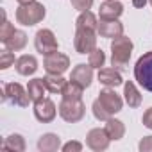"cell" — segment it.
I'll list each match as a JSON object with an SVG mask.
<instances>
[{"instance_id": "cell-1", "label": "cell", "mask_w": 152, "mask_h": 152, "mask_svg": "<svg viewBox=\"0 0 152 152\" xmlns=\"http://www.w3.org/2000/svg\"><path fill=\"white\" fill-rule=\"evenodd\" d=\"M132 48H134V45H132L131 38H127L124 34L115 38L111 41V66L124 72L132 56Z\"/></svg>"}, {"instance_id": "cell-2", "label": "cell", "mask_w": 152, "mask_h": 152, "mask_svg": "<svg viewBox=\"0 0 152 152\" xmlns=\"http://www.w3.org/2000/svg\"><path fill=\"white\" fill-rule=\"evenodd\" d=\"M45 15H47L45 6L41 2H36V0L34 2H29V4H22L15 13L16 22L23 27H32V25L43 22Z\"/></svg>"}, {"instance_id": "cell-3", "label": "cell", "mask_w": 152, "mask_h": 152, "mask_svg": "<svg viewBox=\"0 0 152 152\" xmlns=\"http://www.w3.org/2000/svg\"><path fill=\"white\" fill-rule=\"evenodd\" d=\"M134 79L138 81V84L143 90L152 93V50L145 52L136 61V64H134Z\"/></svg>"}, {"instance_id": "cell-4", "label": "cell", "mask_w": 152, "mask_h": 152, "mask_svg": "<svg viewBox=\"0 0 152 152\" xmlns=\"http://www.w3.org/2000/svg\"><path fill=\"white\" fill-rule=\"evenodd\" d=\"M57 109H59V116L68 124H77L86 115V106L83 104V99L81 100H66V99H63Z\"/></svg>"}, {"instance_id": "cell-5", "label": "cell", "mask_w": 152, "mask_h": 152, "mask_svg": "<svg viewBox=\"0 0 152 152\" xmlns=\"http://www.w3.org/2000/svg\"><path fill=\"white\" fill-rule=\"evenodd\" d=\"M4 100L13 106H18V107H27L32 102L29 91L18 83H9L4 86Z\"/></svg>"}, {"instance_id": "cell-6", "label": "cell", "mask_w": 152, "mask_h": 152, "mask_svg": "<svg viewBox=\"0 0 152 152\" xmlns=\"http://www.w3.org/2000/svg\"><path fill=\"white\" fill-rule=\"evenodd\" d=\"M73 47L77 54H90L97 48V32L86 29H75Z\"/></svg>"}, {"instance_id": "cell-7", "label": "cell", "mask_w": 152, "mask_h": 152, "mask_svg": "<svg viewBox=\"0 0 152 152\" xmlns=\"http://www.w3.org/2000/svg\"><path fill=\"white\" fill-rule=\"evenodd\" d=\"M34 47L41 56H48L52 52H56L59 48L57 45V38L50 29H39L34 36Z\"/></svg>"}, {"instance_id": "cell-8", "label": "cell", "mask_w": 152, "mask_h": 152, "mask_svg": "<svg viewBox=\"0 0 152 152\" xmlns=\"http://www.w3.org/2000/svg\"><path fill=\"white\" fill-rule=\"evenodd\" d=\"M43 68L47 70V73H57L63 75L68 68H70V57L63 52H52L48 56H45L43 59Z\"/></svg>"}, {"instance_id": "cell-9", "label": "cell", "mask_w": 152, "mask_h": 152, "mask_svg": "<svg viewBox=\"0 0 152 152\" xmlns=\"http://www.w3.org/2000/svg\"><path fill=\"white\" fill-rule=\"evenodd\" d=\"M57 111L59 109L56 107V104L50 99H47V97H43V99H39V100L34 102V116L41 124H50L56 118Z\"/></svg>"}, {"instance_id": "cell-10", "label": "cell", "mask_w": 152, "mask_h": 152, "mask_svg": "<svg viewBox=\"0 0 152 152\" xmlns=\"http://www.w3.org/2000/svg\"><path fill=\"white\" fill-rule=\"evenodd\" d=\"M99 102H100L111 115L120 113L122 107H124V99L115 91V88H104V90H100V93H99Z\"/></svg>"}, {"instance_id": "cell-11", "label": "cell", "mask_w": 152, "mask_h": 152, "mask_svg": "<svg viewBox=\"0 0 152 152\" xmlns=\"http://www.w3.org/2000/svg\"><path fill=\"white\" fill-rule=\"evenodd\" d=\"M109 143H111V140H109L106 129L97 127V129H91V131L86 134V147L91 148V150H95V152L106 150V148L109 147Z\"/></svg>"}, {"instance_id": "cell-12", "label": "cell", "mask_w": 152, "mask_h": 152, "mask_svg": "<svg viewBox=\"0 0 152 152\" xmlns=\"http://www.w3.org/2000/svg\"><path fill=\"white\" fill-rule=\"evenodd\" d=\"M70 81L81 84L84 90L90 88L91 83H93V66H90V64H83V63L77 64V66L72 70V73H70Z\"/></svg>"}, {"instance_id": "cell-13", "label": "cell", "mask_w": 152, "mask_h": 152, "mask_svg": "<svg viewBox=\"0 0 152 152\" xmlns=\"http://www.w3.org/2000/svg\"><path fill=\"white\" fill-rule=\"evenodd\" d=\"M97 32L100 34V38L115 39V38L124 34V23L118 22V20H100Z\"/></svg>"}, {"instance_id": "cell-14", "label": "cell", "mask_w": 152, "mask_h": 152, "mask_svg": "<svg viewBox=\"0 0 152 152\" xmlns=\"http://www.w3.org/2000/svg\"><path fill=\"white\" fill-rule=\"evenodd\" d=\"M124 13V6L118 0H104V4L99 7V18L100 20H118Z\"/></svg>"}, {"instance_id": "cell-15", "label": "cell", "mask_w": 152, "mask_h": 152, "mask_svg": "<svg viewBox=\"0 0 152 152\" xmlns=\"http://www.w3.org/2000/svg\"><path fill=\"white\" fill-rule=\"evenodd\" d=\"M99 83L106 88H118L124 84V79L120 75V70L116 68H100L99 70Z\"/></svg>"}, {"instance_id": "cell-16", "label": "cell", "mask_w": 152, "mask_h": 152, "mask_svg": "<svg viewBox=\"0 0 152 152\" xmlns=\"http://www.w3.org/2000/svg\"><path fill=\"white\" fill-rule=\"evenodd\" d=\"M16 66V72L20 75H23V77H29V75H34L36 70H38V59L34 56H29V54H23L16 59L15 63Z\"/></svg>"}, {"instance_id": "cell-17", "label": "cell", "mask_w": 152, "mask_h": 152, "mask_svg": "<svg viewBox=\"0 0 152 152\" xmlns=\"http://www.w3.org/2000/svg\"><path fill=\"white\" fill-rule=\"evenodd\" d=\"M61 147H63L61 138L57 134H54V132H45L38 140V150H41V152H56Z\"/></svg>"}, {"instance_id": "cell-18", "label": "cell", "mask_w": 152, "mask_h": 152, "mask_svg": "<svg viewBox=\"0 0 152 152\" xmlns=\"http://www.w3.org/2000/svg\"><path fill=\"white\" fill-rule=\"evenodd\" d=\"M124 100L129 107H140L141 106V93L138 91L136 84L132 81L124 83Z\"/></svg>"}, {"instance_id": "cell-19", "label": "cell", "mask_w": 152, "mask_h": 152, "mask_svg": "<svg viewBox=\"0 0 152 152\" xmlns=\"http://www.w3.org/2000/svg\"><path fill=\"white\" fill-rule=\"evenodd\" d=\"M104 129H106V132H107V136H109L111 141H118V140H122L124 134H125V125H124V122H120V120H116V118H113V116L106 122Z\"/></svg>"}, {"instance_id": "cell-20", "label": "cell", "mask_w": 152, "mask_h": 152, "mask_svg": "<svg viewBox=\"0 0 152 152\" xmlns=\"http://www.w3.org/2000/svg\"><path fill=\"white\" fill-rule=\"evenodd\" d=\"M75 29H86V31H95L99 29V20L91 11H83L77 20H75Z\"/></svg>"}, {"instance_id": "cell-21", "label": "cell", "mask_w": 152, "mask_h": 152, "mask_svg": "<svg viewBox=\"0 0 152 152\" xmlns=\"http://www.w3.org/2000/svg\"><path fill=\"white\" fill-rule=\"evenodd\" d=\"M25 45H27V34L23 32V31H15L13 32V36L4 43V47L7 48V50H11V52H20V50H23L25 48Z\"/></svg>"}, {"instance_id": "cell-22", "label": "cell", "mask_w": 152, "mask_h": 152, "mask_svg": "<svg viewBox=\"0 0 152 152\" xmlns=\"http://www.w3.org/2000/svg\"><path fill=\"white\" fill-rule=\"evenodd\" d=\"M43 83H45L47 91H50V93H61L66 84L63 75H57V73H47L43 77Z\"/></svg>"}, {"instance_id": "cell-23", "label": "cell", "mask_w": 152, "mask_h": 152, "mask_svg": "<svg viewBox=\"0 0 152 152\" xmlns=\"http://www.w3.org/2000/svg\"><path fill=\"white\" fill-rule=\"evenodd\" d=\"M83 91L84 88L77 83H73V81H66L63 91H61V97L66 99V100H81L83 99Z\"/></svg>"}, {"instance_id": "cell-24", "label": "cell", "mask_w": 152, "mask_h": 152, "mask_svg": "<svg viewBox=\"0 0 152 152\" xmlns=\"http://www.w3.org/2000/svg\"><path fill=\"white\" fill-rule=\"evenodd\" d=\"M27 91H29V95H31V99L34 102L39 100V99H43V95L47 91L43 79H32V81H29L27 83Z\"/></svg>"}, {"instance_id": "cell-25", "label": "cell", "mask_w": 152, "mask_h": 152, "mask_svg": "<svg viewBox=\"0 0 152 152\" xmlns=\"http://www.w3.org/2000/svg\"><path fill=\"white\" fill-rule=\"evenodd\" d=\"M2 148L13 150V152H23L25 150V140L22 134H11L6 138V141L2 143Z\"/></svg>"}, {"instance_id": "cell-26", "label": "cell", "mask_w": 152, "mask_h": 152, "mask_svg": "<svg viewBox=\"0 0 152 152\" xmlns=\"http://www.w3.org/2000/svg\"><path fill=\"white\" fill-rule=\"evenodd\" d=\"M104 63H106V54H104L102 48H95L93 52L88 54V64L90 66L100 70V66H104Z\"/></svg>"}, {"instance_id": "cell-27", "label": "cell", "mask_w": 152, "mask_h": 152, "mask_svg": "<svg viewBox=\"0 0 152 152\" xmlns=\"http://www.w3.org/2000/svg\"><path fill=\"white\" fill-rule=\"evenodd\" d=\"M16 29L13 27V23H9L7 22V18H6V11L2 9V25H0V41L2 43H6L11 36H13V32H15Z\"/></svg>"}, {"instance_id": "cell-28", "label": "cell", "mask_w": 152, "mask_h": 152, "mask_svg": "<svg viewBox=\"0 0 152 152\" xmlns=\"http://www.w3.org/2000/svg\"><path fill=\"white\" fill-rule=\"evenodd\" d=\"M91 111H93V116H95L99 122H107V120L113 116V115H111V113H109V111L100 104V102H99V99L91 104Z\"/></svg>"}, {"instance_id": "cell-29", "label": "cell", "mask_w": 152, "mask_h": 152, "mask_svg": "<svg viewBox=\"0 0 152 152\" xmlns=\"http://www.w3.org/2000/svg\"><path fill=\"white\" fill-rule=\"evenodd\" d=\"M15 63H16V59H15V54L11 50H7V48L2 50V54H0V70H7Z\"/></svg>"}, {"instance_id": "cell-30", "label": "cell", "mask_w": 152, "mask_h": 152, "mask_svg": "<svg viewBox=\"0 0 152 152\" xmlns=\"http://www.w3.org/2000/svg\"><path fill=\"white\" fill-rule=\"evenodd\" d=\"M72 2V7L73 9H77V11H90L91 9V6H93V2L95 0H70Z\"/></svg>"}, {"instance_id": "cell-31", "label": "cell", "mask_w": 152, "mask_h": 152, "mask_svg": "<svg viewBox=\"0 0 152 152\" xmlns=\"http://www.w3.org/2000/svg\"><path fill=\"white\" fill-rule=\"evenodd\" d=\"M61 148H63V152H81V150H83V143L73 140V141H68V143H64Z\"/></svg>"}, {"instance_id": "cell-32", "label": "cell", "mask_w": 152, "mask_h": 152, "mask_svg": "<svg viewBox=\"0 0 152 152\" xmlns=\"http://www.w3.org/2000/svg\"><path fill=\"white\" fill-rule=\"evenodd\" d=\"M138 148L141 152H150L152 150V136H145L140 143H138Z\"/></svg>"}, {"instance_id": "cell-33", "label": "cell", "mask_w": 152, "mask_h": 152, "mask_svg": "<svg viewBox=\"0 0 152 152\" xmlns=\"http://www.w3.org/2000/svg\"><path fill=\"white\" fill-rule=\"evenodd\" d=\"M141 122H143V125H145L147 129H150V131H152V107H148V109L143 113Z\"/></svg>"}, {"instance_id": "cell-34", "label": "cell", "mask_w": 152, "mask_h": 152, "mask_svg": "<svg viewBox=\"0 0 152 152\" xmlns=\"http://www.w3.org/2000/svg\"><path fill=\"white\" fill-rule=\"evenodd\" d=\"M147 2H148V0H132V6L138 7V9H143L147 6Z\"/></svg>"}, {"instance_id": "cell-35", "label": "cell", "mask_w": 152, "mask_h": 152, "mask_svg": "<svg viewBox=\"0 0 152 152\" xmlns=\"http://www.w3.org/2000/svg\"><path fill=\"white\" fill-rule=\"evenodd\" d=\"M16 2L22 6V4H29V2H34V0H16Z\"/></svg>"}, {"instance_id": "cell-36", "label": "cell", "mask_w": 152, "mask_h": 152, "mask_svg": "<svg viewBox=\"0 0 152 152\" xmlns=\"http://www.w3.org/2000/svg\"><path fill=\"white\" fill-rule=\"evenodd\" d=\"M148 2H150V6H152V0H148Z\"/></svg>"}]
</instances>
